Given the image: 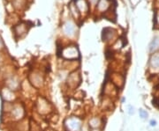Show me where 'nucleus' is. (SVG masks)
Instances as JSON below:
<instances>
[{"mask_svg": "<svg viewBox=\"0 0 159 131\" xmlns=\"http://www.w3.org/2000/svg\"><path fill=\"white\" fill-rule=\"evenodd\" d=\"M64 126L66 131H80L82 128V120L78 116H70L65 120Z\"/></svg>", "mask_w": 159, "mask_h": 131, "instance_id": "nucleus-1", "label": "nucleus"}, {"mask_svg": "<svg viewBox=\"0 0 159 131\" xmlns=\"http://www.w3.org/2000/svg\"><path fill=\"white\" fill-rule=\"evenodd\" d=\"M36 110L40 114L46 115L52 112V106L46 99L39 97L36 100Z\"/></svg>", "mask_w": 159, "mask_h": 131, "instance_id": "nucleus-2", "label": "nucleus"}, {"mask_svg": "<svg viewBox=\"0 0 159 131\" xmlns=\"http://www.w3.org/2000/svg\"><path fill=\"white\" fill-rule=\"evenodd\" d=\"M61 56L64 58L67 59L69 61H74L78 59L80 57V53L76 46H67L64 48L61 51Z\"/></svg>", "mask_w": 159, "mask_h": 131, "instance_id": "nucleus-3", "label": "nucleus"}, {"mask_svg": "<svg viewBox=\"0 0 159 131\" xmlns=\"http://www.w3.org/2000/svg\"><path fill=\"white\" fill-rule=\"evenodd\" d=\"M80 81H81V77H80V72L74 70L73 72H71L68 77H67L66 85L71 89H76L80 86Z\"/></svg>", "mask_w": 159, "mask_h": 131, "instance_id": "nucleus-4", "label": "nucleus"}, {"mask_svg": "<svg viewBox=\"0 0 159 131\" xmlns=\"http://www.w3.org/2000/svg\"><path fill=\"white\" fill-rule=\"evenodd\" d=\"M103 93H104V96L112 99L113 97L118 96L119 88L114 86L111 81H106L104 87H103Z\"/></svg>", "mask_w": 159, "mask_h": 131, "instance_id": "nucleus-5", "label": "nucleus"}, {"mask_svg": "<svg viewBox=\"0 0 159 131\" xmlns=\"http://www.w3.org/2000/svg\"><path fill=\"white\" fill-rule=\"evenodd\" d=\"M29 81L35 88H41L44 85V78L43 76L40 74L39 72H33L29 75Z\"/></svg>", "mask_w": 159, "mask_h": 131, "instance_id": "nucleus-6", "label": "nucleus"}, {"mask_svg": "<svg viewBox=\"0 0 159 131\" xmlns=\"http://www.w3.org/2000/svg\"><path fill=\"white\" fill-rule=\"evenodd\" d=\"M29 26L27 22H20L13 27L14 35L16 38H21L25 34H28Z\"/></svg>", "mask_w": 159, "mask_h": 131, "instance_id": "nucleus-7", "label": "nucleus"}, {"mask_svg": "<svg viewBox=\"0 0 159 131\" xmlns=\"http://www.w3.org/2000/svg\"><path fill=\"white\" fill-rule=\"evenodd\" d=\"M63 33L65 35L68 36V37H73L76 34L77 28H76V25L71 20H67L66 22L63 25Z\"/></svg>", "mask_w": 159, "mask_h": 131, "instance_id": "nucleus-8", "label": "nucleus"}, {"mask_svg": "<svg viewBox=\"0 0 159 131\" xmlns=\"http://www.w3.org/2000/svg\"><path fill=\"white\" fill-rule=\"evenodd\" d=\"M110 81L113 84L114 86H117L119 89H121L125 85L124 76L120 73H117V72H114L112 74L110 75Z\"/></svg>", "mask_w": 159, "mask_h": 131, "instance_id": "nucleus-9", "label": "nucleus"}, {"mask_svg": "<svg viewBox=\"0 0 159 131\" xmlns=\"http://www.w3.org/2000/svg\"><path fill=\"white\" fill-rule=\"evenodd\" d=\"M11 116L15 119V120H20L22 119L25 115V111L24 108L20 105H15L12 107V109L11 111Z\"/></svg>", "mask_w": 159, "mask_h": 131, "instance_id": "nucleus-10", "label": "nucleus"}, {"mask_svg": "<svg viewBox=\"0 0 159 131\" xmlns=\"http://www.w3.org/2000/svg\"><path fill=\"white\" fill-rule=\"evenodd\" d=\"M116 36V31L112 28H104L102 30V40L103 41L106 42H110L111 41V40H113Z\"/></svg>", "mask_w": 159, "mask_h": 131, "instance_id": "nucleus-11", "label": "nucleus"}, {"mask_svg": "<svg viewBox=\"0 0 159 131\" xmlns=\"http://www.w3.org/2000/svg\"><path fill=\"white\" fill-rule=\"evenodd\" d=\"M102 126V120L100 117L98 116H94L89 119V127L92 129H101V127Z\"/></svg>", "mask_w": 159, "mask_h": 131, "instance_id": "nucleus-12", "label": "nucleus"}, {"mask_svg": "<svg viewBox=\"0 0 159 131\" xmlns=\"http://www.w3.org/2000/svg\"><path fill=\"white\" fill-rule=\"evenodd\" d=\"M2 97H3V99L6 100V102H10V101H11L14 99V94H13V92H12L11 89L5 88L2 91Z\"/></svg>", "mask_w": 159, "mask_h": 131, "instance_id": "nucleus-13", "label": "nucleus"}, {"mask_svg": "<svg viewBox=\"0 0 159 131\" xmlns=\"http://www.w3.org/2000/svg\"><path fill=\"white\" fill-rule=\"evenodd\" d=\"M102 107L104 110H108V111L112 110V108H113L112 99L111 98L104 96V99H103V101L102 102Z\"/></svg>", "mask_w": 159, "mask_h": 131, "instance_id": "nucleus-14", "label": "nucleus"}, {"mask_svg": "<svg viewBox=\"0 0 159 131\" xmlns=\"http://www.w3.org/2000/svg\"><path fill=\"white\" fill-rule=\"evenodd\" d=\"M75 5L77 6L78 10L81 12H83V11L86 12L89 11V5L86 2V0H76Z\"/></svg>", "mask_w": 159, "mask_h": 131, "instance_id": "nucleus-15", "label": "nucleus"}, {"mask_svg": "<svg viewBox=\"0 0 159 131\" xmlns=\"http://www.w3.org/2000/svg\"><path fill=\"white\" fill-rule=\"evenodd\" d=\"M7 84H8V86H9V89H11V91L17 90L18 87L20 86V82L15 78H11L10 79L7 80Z\"/></svg>", "mask_w": 159, "mask_h": 131, "instance_id": "nucleus-16", "label": "nucleus"}, {"mask_svg": "<svg viewBox=\"0 0 159 131\" xmlns=\"http://www.w3.org/2000/svg\"><path fill=\"white\" fill-rule=\"evenodd\" d=\"M150 67L154 70H159V54H156L151 57Z\"/></svg>", "mask_w": 159, "mask_h": 131, "instance_id": "nucleus-17", "label": "nucleus"}, {"mask_svg": "<svg viewBox=\"0 0 159 131\" xmlns=\"http://www.w3.org/2000/svg\"><path fill=\"white\" fill-rule=\"evenodd\" d=\"M109 6V0H99L98 4H97V9L99 11L102 12V11H105L108 9Z\"/></svg>", "mask_w": 159, "mask_h": 131, "instance_id": "nucleus-18", "label": "nucleus"}, {"mask_svg": "<svg viewBox=\"0 0 159 131\" xmlns=\"http://www.w3.org/2000/svg\"><path fill=\"white\" fill-rule=\"evenodd\" d=\"M159 49V38L158 37H155L153 40L151 41L150 45H149V51L155 52Z\"/></svg>", "mask_w": 159, "mask_h": 131, "instance_id": "nucleus-19", "label": "nucleus"}, {"mask_svg": "<svg viewBox=\"0 0 159 131\" xmlns=\"http://www.w3.org/2000/svg\"><path fill=\"white\" fill-rule=\"evenodd\" d=\"M139 114H140V117H141L142 119H146V118H148V113H147V111H145L144 109H140V110H139Z\"/></svg>", "mask_w": 159, "mask_h": 131, "instance_id": "nucleus-20", "label": "nucleus"}, {"mask_svg": "<svg viewBox=\"0 0 159 131\" xmlns=\"http://www.w3.org/2000/svg\"><path fill=\"white\" fill-rule=\"evenodd\" d=\"M13 4L16 8H20L24 5V0H14Z\"/></svg>", "mask_w": 159, "mask_h": 131, "instance_id": "nucleus-21", "label": "nucleus"}, {"mask_svg": "<svg viewBox=\"0 0 159 131\" xmlns=\"http://www.w3.org/2000/svg\"><path fill=\"white\" fill-rule=\"evenodd\" d=\"M152 103H153V105L156 108H159V98H154Z\"/></svg>", "mask_w": 159, "mask_h": 131, "instance_id": "nucleus-22", "label": "nucleus"}, {"mask_svg": "<svg viewBox=\"0 0 159 131\" xmlns=\"http://www.w3.org/2000/svg\"><path fill=\"white\" fill-rule=\"evenodd\" d=\"M134 113V108L132 106H128V114H129V115H133Z\"/></svg>", "mask_w": 159, "mask_h": 131, "instance_id": "nucleus-23", "label": "nucleus"}, {"mask_svg": "<svg viewBox=\"0 0 159 131\" xmlns=\"http://www.w3.org/2000/svg\"><path fill=\"white\" fill-rule=\"evenodd\" d=\"M150 126H151V127H155V126H157V121H156L155 120H150Z\"/></svg>", "mask_w": 159, "mask_h": 131, "instance_id": "nucleus-24", "label": "nucleus"}, {"mask_svg": "<svg viewBox=\"0 0 159 131\" xmlns=\"http://www.w3.org/2000/svg\"><path fill=\"white\" fill-rule=\"evenodd\" d=\"M3 48H4V42H3V40L0 39V50H1Z\"/></svg>", "mask_w": 159, "mask_h": 131, "instance_id": "nucleus-25", "label": "nucleus"}, {"mask_svg": "<svg viewBox=\"0 0 159 131\" xmlns=\"http://www.w3.org/2000/svg\"><path fill=\"white\" fill-rule=\"evenodd\" d=\"M90 131H102V130H101L100 129H91Z\"/></svg>", "mask_w": 159, "mask_h": 131, "instance_id": "nucleus-26", "label": "nucleus"}]
</instances>
